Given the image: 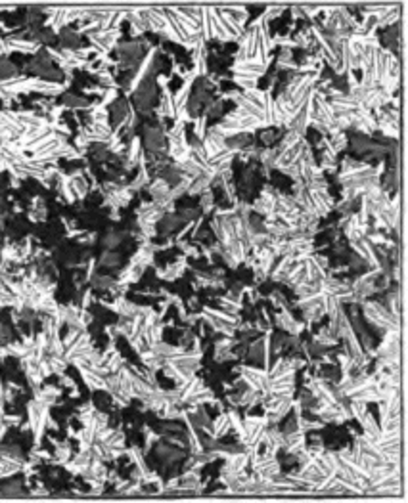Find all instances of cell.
<instances>
[{
  "label": "cell",
  "mask_w": 408,
  "mask_h": 503,
  "mask_svg": "<svg viewBox=\"0 0 408 503\" xmlns=\"http://www.w3.org/2000/svg\"><path fill=\"white\" fill-rule=\"evenodd\" d=\"M362 310H364V320H366L372 327H376L379 331H391V329H398L400 320H397L393 314L387 310L385 304L378 301H364Z\"/></svg>",
  "instance_id": "6da1fadb"
},
{
  "label": "cell",
  "mask_w": 408,
  "mask_h": 503,
  "mask_svg": "<svg viewBox=\"0 0 408 503\" xmlns=\"http://www.w3.org/2000/svg\"><path fill=\"white\" fill-rule=\"evenodd\" d=\"M234 371L240 373V377H242L251 389L268 394L270 377H268V371H266V369H259V367H251V365H240V367H236Z\"/></svg>",
  "instance_id": "7a4b0ae2"
},
{
  "label": "cell",
  "mask_w": 408,
  "mask_h": 503,
  "mask_svg": "<svg viewBox=\"0 0 408 503\" xmlns=\"http://www.w3.org/2000/svg\"><path fill=\"white\" fill-rule=\"evenodd\" d=\"M268 65H265L261 60H257L255 56L253 58H247V60H240V61H234V65H232V75H238V77H245V79H255L259 81L263 75H265V71Z\"/></svg>",
  "instance_id": "3957f363"
},
{
  "label": "cell",
  "mask_w": 408,
  "mask_h": 503,
  "mask_svg": "<svg viewBox=\"0 0 408 503\" xmlns=\"http://www.w3.org/2000/svg\"><path fill=\"white\" fill-rule=\"evenodd\" d=\"M305 144H307V140L303 138L299 144L284 150V153H282V155L278 157V161H276V169L280 171V169H286L289 165H295V163L301 159V153H303V146H305Z\"/></svg>",
  "instance_id": "277c9868"
},
{
  "label": "cell",
  "mask_w": 408,
  "mask_h": 503,
  "mask_svg": "<svg viewBox=\"0 0 408 503\" xmlns=\"http://www.w3.org/2000/svg\"><path fill=\"white\" fill-rule=\"evenodd\" d=\"M276 325H278L280 329L287 331L289 335H299V333L305 329L303 323H299L293 320V316H291L289 310H278V312H276Z\"/></svg>",
  "instance_id": "5b68a950"
},
{
  "label": "cell",
  "mask_w": 408,
  "mask_h": 503,
  "mask_svg": "<svg viewBox=\"0 0 408 503\" xmlns=\"http://www.w3.org/2000/svg\"><path fill=\"white\" fill-rule=\"evenodd\" d=\"M201 478L195 469H188L184 474L178 476V492H199L201 490Z\"/></svg>",
  "instance_id": "8992f818"
},
{
  "label": "cell",
  "mask_w": 408,
  "mask_h": 503,
  "mask_svg": "<svg viewBox=\"0 0 408 503\" xmlns=\"http://www.w3.org/2000/svg\"><path fill=\"white\" fill-rule=\"evenodd\" d=\"M165 142H167V136L161 129H148L146 131V138H144V144L148 151H153V153H161L165 150Z\"/></svg>",
  "instance_id": "52a82bcc"
},
{
  "label": "cell",
  "mask_w": 408,
  "mask_h": 503,
  "mask_svg": "<svg viewBox=\"0 0 408 503\" xmlns=\"http://www.w3.org/2000/svg\"><path fill=\"white\" fill-rule=\"evenodd\" d=\"M150 193H152L153 201L161 203V205L171 203V186L161 178H155L150 184Z\"/></svg>",
  "instance_id": "ba28073f"
},
{
  "label": "cell",
  "mask_w": 408,
  "mask_h": 503,
  "mask_svg": "<svg viewBox=\"0 0 408 503\" xmlns=\"http://www.w3.org/2000/svg\"><path fill=\"white\" fill-rule=\"evenodd\" d=\"M155 453H157V457L159 459H163L165 463H174L178 461V459H182L184 457V452L180 448H174L171 444H159L157 448H155Z\"/></svg>",
  "instance_id": "9c48e42d"
},
{
  "label": "cell",
  "mask_w": 408,
  "mask_h": 503,
  "mask_svg": "<svg viewBox=\"0 0 408 503\" xmlns=\"http://www.w3.org/2000/svg\"><path fill=\"white\" fill-rule=\"evenodd\" d=\"M230 431V421H228V413L226 412H221L215 419H211V429H209V433L213 438H221V436H225L226 433Z\"/></svg>",
  "instance_id": "30bf717a"
},
{
  "label": "cell",
  "mask_w": 408,
  "mask_h": 503,
  "mask_svg": "<svg viewBox=\"0 0 408 503\" xmlns=\"http://www.w3.org/2000/svg\"><path fill=\"white\" fill-rule=\"evenodd\" d=\"M274 201H276V197H272V195H263V193H261V197L251 205V211L255 212V214H259V216H268V214L274 212Z\"/></svg>",
  "instance_id": "8fae6325"
},
{
  "label": "cell",
  "mask_w": 408,
  "mask_h": 503,
  "mask_svg": "<svg viewBox=\"0 0 408 503\" xmlns=\"http://www.w3.org/2000/svg\"><path fill=\"white\" fill-rule=\"evenodd\" d=\"M184 268H186V259H178L176 262H173L171 266H167V268H157V276L159 278H163V280H169V282H173L176 278H180L184 274Z\"/></svg>",
  "instance_id": "7c38bea8"
},
{
  "label": "cell",
  "mask_w": 408,
  "mask_h": 503,
  "mask_svg": "<svg viewBox=\"0 0 408 503\" xmlns=\"http://www.w3.org/2000/svg\"><path fill=\"white\" fill-rule=\"evenodd\" d=\"M61 105L71 107V109H92V101L88 98H81V96H75V94H65L61 98Z\"/></svg>",
  "instance_id": "4fadbf2b"
},
{
  "label": "cell",
  "mask_w": 408,
  "mask_h": 503,
  "mask_svg": "<svg viewBox=\"0 0 408 503\" xmlns=\"http://www.w3.org/2000/svg\"><path fill=\"white\" fill-rule=\"evenodd\" d=\"M81 375H82V381L86 383V387L92 389V391H104V389H106V379L98 377L90 367H81Z\"/></svg>",
  "instance_id": "5bb4252c"
},
{
  "label": "cell",
  "mask_w": 408,
  "mask_h": 503,
  "mask_svg": "<svg viewBox=\"0 0 408 503\" xmlns=\"http://www.w3.org/2000/svg\"><path fill=\"white\" fill-rule=\"evenodd\" d=\"M309 280V276H307V268H305V262H299L295 266V270L289 274L286 278V285L287 287H291V289H295L297 285H301V283H305Z\"/></svg>",
  "instance_id": "9a60e30c"
},
{
  "label": "cell",
  "mask_w": 408,
  "mask_h": 503,
  "mask_svg": "<svg viewBox=\"0 0 408 503\" xmlns=\"http://www.w3.org/2000/svg\"><path fill=\"white\" fill-rule=\"evenodd\" d=\"M52 442H54V463H58V465H65V463L71 459V448L67 446L65 442H60V440H56V438H52Z\"/></svg>",
  "instance_id": "2e32d148"
},
{
  "label": "cell",
  "mask_w": 408,
  "mask_h": 503,
  "mask_svg": "<svg viewBox=\"0 0 408 503\" xmlns=\"http://www.w3.org/2000/svg\"><path fill=\"white\" fill-rule=\"evenodd\" d=\"M182 218L178 214H163V218L159 220V231L161 235H167V233H173L180 224H182Z\"/></svg>",
  "instance_id": "e0dca14e"
},
{
  "label": "cell",
  "mask_w": 408,
  "mask_h": 503,
  "mask_svg": "<svg viewBox=\"0 0 408 503\" xmlns=\"http://www.w3.org/2000/svg\"><path fill=\"white\" fill-rule=\"evenodd\" d=\"M358 423H360V427H362V431L366 434H372V436H376L378 438L379 434H381V429H379V425L376 423V419H374V415L370 412H366L360 419H358Z\"/></svg>",
  "instance_id": "ac0fdd59"
},
{
  "label": "cell",
  "mask_w": 408,
  "mask_h": 503,
  "mask_svg": "<svg viewBox=\"0 0 408 503\" xmlns=\"http://www.w3.org/2000/svg\"><path fill=\"white\" fill-rule=\"evenodd\" d=\"M287 371H293L291 363H289V358H278L276 363H272L268 367V377H270V381H274V379H278L280 375H284Z\"/></svg>",
  "instance_id": "d6986e66"
},
{
  "label": "cell",
  "mask_w": 408,
  "mask_h": 503,
  "mask_svg": "<svg viewBox=\"0 0 408 503\" xmlns=\"http://www.w3.org/2000/svg\"><path fill=\"white\" fill-rule=\"evenodd\" d=\"M0 459H16V461H25L21 448L16 444H2L0 446Z\"/></svg>",
  "instance_id": "ffe728a7"
},
{
  "label": "cell",
  "mask_w": 408,
  "mask_h": 503,
  "mask_svg": "<svg viewBox=\"0 0 408 503\" xmlns=\"http://www.w3.org/2000/svg\"><path fill=\"white\" fill-rule=\"evenodd\" d=\"M345 146H347V136H345L343 132H337V134H334V136H328V146L326 148L332 151L336 157H337V153H339V151L345 150Z\"/></svg>",
  "instance_id": "44dd1931"
},
{
  "label": "cell",
  "mask_w": 408,
  "mask_h": 503,
  "mask_svg": "<svg viewBox=\"0 0 408 503\" xmlns=\"http://www.w3.org/2000/svg\"><path fill=\"white\" fill-rule=\"evenodd\" d=\"M18 69L16 65L8 60H0V82L12 81V79H18Z\"/></svg>",
  "instance_id": "7402d4cb"
},
{
  "label": "cell",
  "mask_w": 408,
  "mask_h": 503,
  "mask_svg": "<svg viewBox=\"0 0 408 503\" xmlns=\"http://www.w3.org/2000/svg\"><path fill=\"white\" fill-rule=\"evenodd\" d=\"M337 341H339V339H337L336 333L332 331L330 327H322V329L317 333V337H315V342L322 344V346H334Z\"/></svg>",
  "instance_id": "603a6c76"
},
{
  "label": "cell",
  "mask_w": 408,
  "mask_h": 503,
  "mask_svg": "<svg viewBox=\"0 0 408 503\" xmlns=\"http://www.w3.org/2000/svg\"><path fill=\"white\" fill-rule=\"evenodd\" d=\"M398 18H400V10H398V6H391L387 14H385L383 18H379L378 20V27H391L393 23H398Z\"/></svg>",
  "instance_id": "cb8c5ba5"
},
{
  "label": "cell",
  "mask_w": 408,
  "mask_h": 503,
  "mask_svg": "<svg viewBox=\"0 0 408 503\" xmlns=\"http://www.w3.org/2000/svg\"><path fill=\"white\" fill-rule=\"evenodd\" d=\"M297 425H299V431L303 433H309V431H318L324 427L322 421H311V419H305L303 415H297Z\"/></svg>",
  "instance_id": "d4e9b609"
},
{
  "label": "cell",
  "mask_w": 408,
  "mask_h": 503,
  "mask_svg": "<svg viewBox=\"0 0 408 503\" xmlns=\"http://www.w3.org/2000/svg\"><path fill=\"white\" fill-rule=\"evenodd\" d=\"M205 134H207V115H199V117H195L194 119V136L195 138H199V140H203Z\"/></svg>",
  "instance_id": "484cf974"
},
{
  "label": "cell",
  "mask_w": 408,
  "mask_h": 503,
  "mask_svg": "<svg viewBox=\"0 0 408 503\" xmlns=\"http://www.w3.org/2000/svg\"><path fill=\"white\" fill-rule=\"evenodd\" d=\"M268 299H270V302H272V306H274L276 310H287L289 308V302H287V299L280 291H272L268 295Z\"/></svg>",
  "instance_id": "4316f807"
},
{
  "label": "cell",
  "mask_w": 408,
  "mask_h": 503,
  "mask_svg": "<svg viewBox=\"0 0 408 503\" xmlns=\"http://www.w3.org/2000/svg\"><path fill=\"white\" fill-rule=\"evenodd\" d=\"M113 285H115V278L112 276H96L94 280H92V287H96V289H112Z\"/></svg>",
  "instance_id": "83f0119b"
},
{
  "label": "cell",
  "mask_w": 408,
  "mask_h": 503,
  "mask_svg": "<svg viewBox=\"0 0 408 503\" xmlns=\"http://www.w3.org/2000/svg\"><path fill=\"white\" fill-rule=\"evenodd\" d=\"M199 205H201L203 212H211L215 209V195H213V191H211V188H209V190H205L203 193H201V197H199Z\"/></svg>",
  "instance_id": "f1b7e54d"
},
{
  "label": "cell",
  "mask_w": 408,
  "mask_h": 503,
  "mask_svg": "<svg viewBox=\"0 0 408 503\" xmlns=\"http://www.w3.org/2000/svg\"><path fill=\"white\" fill-rule=\"evenodd\" d=\"M282 46V48H295V41L291 39V37H280V35H276V37H270V46Z\"/></svg>",
  "instance_id": "f546056e"
},
{
  "label": "cell",
  "mask_w": 408,
  "mask_h": 503,
  "mask_svg": "<svg viewBox=\"0 0 408 503\" xmlns=\"http://www.w3.org/2000/svg\"><path fill=\"white\" fill-rule=\"evenodd\" d=\"M303 140V136H299L297 132H293V131H286V134H284V138H282V142H280V146H284V148H291V146H295V144H299V142Z\"/></svg>",
  "instance_id": "4dcf8cb0"
},
{
  "label": "cell",
  "mask_w": 408,
  "mask_h": 503,
  "mask_svg": "<svg viewBox=\"0 0 408 503\" xmlns=\"http://www.w3.org/2000/svg\"><path fill=\"white\" fill-rule=\"evenodd\" d=\"M121 262V257L117 253H104L102 259H100V266H108V268H113Z\"/></svg>",
  "instance_id": "1f68e13d"
},
{
  "label": "cell",
  "mask_w": 408,
  "mask_h": 503,
  "mask_svg": "<svg viewBox=\"0 0 408 503\" xmlns=\"http://www.w3.org/2000/svg\"><path fill=\"white\" fill-rule=\"evenodd\" d=\"M232 81H234V84H238L242 90H251V88H257L255 79H245V77H238V75H234V77H232Z\"/></svg>",
  "instance_id": "d6a6232c"
},
{
  "label": "cell",
  "mask_w": 408,
  "mask_h": 503,
  "mask_svg": "<svg viewBox=\"0 0 408 503\" xmlns=\"http://www.w3.org/2000/svg\"><path fill=\"white\" fill-rule=\"evenodd\" d=\"M123 241V233H117V231H112V233H108L106 237H104V247H108V249H113V247H117L119 243Z\"/></svg>",
  "instance_id": "836d02e7"
},
{
  "label": "cell",
  "mask_w": 408,
  "mask_h": 503,
  "mask_svg": "<svg viewBox=\"0 0 408 503\" xmlns=\"http://www.w3.org/2000/svg\"><path fill=\"white\" fill-rule=\"evenodd\" d=\"M280 172L286 174V176H289L293 182H303L301 180V171H299V165H297V163L295 165H289L286 169H280Z\"/></svg>",
  "instance_id": "e575fe53"
},
{
  "label": "cell",
  "mask_w": 408,
  "mask_h": 503,
  "mask_svg": "<svg viewBox=\"0 0 408 503\" xmlns=\"http://www.w3.org/2000/svg\"><path fill=\"white\" fill-rule=\"evenodd\" d=\"M284 10H286L284 6H268V8L263 12V18H265L266 23H268L270 20H274V18H278V16H282Z\"/></svg>",
  "instance_id": "d590c367"
},
{
  "label": "cell",
  "mask_w": 408,
  "mask_h": 503,
  "mask_svg": "<svg viewBox=\"0 0 408 503\" xmlns=\"http://www.w3.org/2000/svg\"><path fill=\"white\" fill-rule=\"evenodd\" d=\"M313 259H315V262H317L318 266L322 268V270H328V259L326 257H320V255H313Z\"/></svg>",
  "instance_id": "8d00e7d4"
},
{
  "label": "cell",
  "mask_w": 408,
  "mask_h": 503,
  "mask_svg": "<svg viewBox=\"0 0 408 503\" xmlns=\"http://www.w3.org/2000/svg\"><path fill=\"white\" fill-rule=\"evenodd\" d=\"M60 379H61V387H67V389H75V383H73V379H69L67 375H63V373H61Z\"/></svg>",
  "instance_id": "74e56055"
},
{
  "label": "cell",
  "mask_w": 408,
  "mask_h": 503,
  "mask_svg": "<svg viewBox=\"0 0 408 503\" xmlns=\"http://www.w3.org/2000/svg\"><path fill=\"white\" fill-rule=\"evenodd\" d=\"M31 495H48V490L46 488H35V490H31Z\"/></svg>",
  "instance_id": "f35d334b"
}]
</instances>
